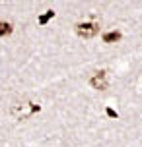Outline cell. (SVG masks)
I'll return each instance as SVG.
<instances>
[{
    "instance_id": "cell-1",
    "label": "cell",
    "mask_w": 142,
    "mask_h": 147,
    "mask_svg": "<svg viewBox=\"0 0 142 147\" xmlns=\"http://www.w3.org/2000/svg\"><path fill=\"white\" fill-rule=\"evenodd\" d=\"M41 107L33 103H25V105H16L12 109V116H16L18 120H27L29 116H33L35 112H39Z\"/></svg>"
},
{
    "instance_id": "cell-2",
    "label": "cell",
    "mask_w": 142,
    "mask_h": 147,
    "mask_svg": "<svg viewBox=\"0 0 142 147\" xmlns=\"http://www.w3.org/2000/svg\"><path fill=\"white\" fill-rule=\"evenodd\" d=\"M76 33L80 37H84V39H90V37H96L99 33V25L97 23H78Z\"/></svg>"
},
{
    "instance_id": "cell-3",
    "label": "cell",
    "mask_w": 142,
    "mask_h": 147,
    "mask_svg": "<svg viewBox=\"0 0 142 147\" xmlns=\"http://www.w3.org/2000/svg\"><path fill=\"white\" fill-rule=\"evenodd\" d=\"M90 85L94 89H99V91H103V89H107V85H109V81H107V72H96L94 76H91L90 80Z\"/></svg>"
},
{
    "instance_id": "cell-4",
    "label": "cell",
    "mask_w": 142,
    "mask_h": 147,
    "mask_svg": "<svg viewBox=\"0 0 142 147\" xmlns=\"http://www.w3.org/2000/svg\"><path fill=\"white\" fill-rule=\"evenodd\" d=\"M121 41V31H107L103 35V43H117Z\"/></svg>"
},
{
    "instance_id": "cell-5",
    "label": "cell",
    "mask_w": 142,
    "mask_h": 147,
    "mask_svg": "<svg viewBox=\"0 0 142 147\" xmlns=\"http://www.w3.org/2000/svg\"><path fill=\"white\" fill-rule=\"evenodd\" d=\"M12 31H14L12 23H8V22H0V37H8V35H12Z\"/></svg>"
},
{
    "instance_id": "cell-6",
    "label": "cell",
    "mask_w": 142,
    "mask_h": 147,
    "mask_svg": "<svg viewBox=\"0 0 142 147\" xmlns=\"http://www.w3.org/2000/svg\"><path fill=\"white\" fill-rule=\"evenodd\" d=\"M53 18H55V12H53V10H47V14L39 16V23H41V25H45V23L49 22V20H53Z\"/></svg>"
},
{
    "instance_id": "cell-7",
    "label": "cell",
    "mask_w": 142,
    "mask_h": 147,
    "mask_svg": "<svg viewBox=\"0 0 142 147\" xmlns=\"http://www.w3.org/2000/svg\"><path fill=\"white\" fill-rule=\"evenodd\" d=\"M105 114H107L109 118H119V114H117V110H113L111 107H109V109H105Z\"/></svg>"
}]
</instances>
